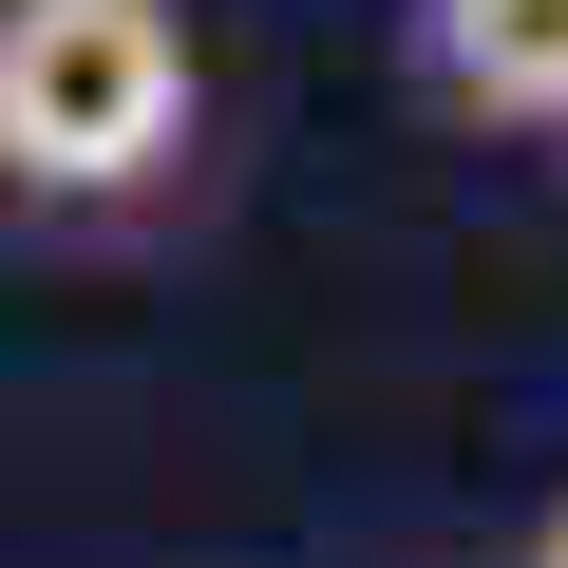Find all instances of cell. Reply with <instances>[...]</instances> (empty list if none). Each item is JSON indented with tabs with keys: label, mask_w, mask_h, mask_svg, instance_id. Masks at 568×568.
Here are the masks:
<instances>
[{
	"label": "cell",
	"mask_w": 568,
	"mask_h": 568,
	"mask_svg": "<svg viewBox=\"0 0 568 568\" xmlns=\"http://www.w3.org/2000/svg\"><path fill=\"white\" fill-rule=\"evenodd\" d=\"M190 152L171 0H0V190H152Z\"/></svg>",
	"instance_id": "1"
},
{
	"label": "cell",
	"mask_w": 568,
	"mask_h": 568,
	"mask_svg": "<svg viewBox=\"0 0 568 568\" xmlns=\"http://www.w3.org/2000/svg\"><path fill=\"white\" fill-rule=\"evenodd\" d=\"M417 77L474 133H568V0H417Z\"/></svg>",
	"instance_id": "2"
},
{
	"label": "cell",
	"mask_w": 568,
	"mask_h": 568,
	"mask_svg": "<svg viewBox=\"0 0 568 568\" xmlns=\"http://www.w3.org/2000/svg\"><path fill=\"white\" fill-rule=\"evenodd\" d=\"M530 568H568V511H549V530H530Z\"/></svg>",
	"instance_id": "3"
}]
</instances>
